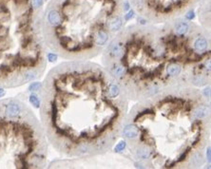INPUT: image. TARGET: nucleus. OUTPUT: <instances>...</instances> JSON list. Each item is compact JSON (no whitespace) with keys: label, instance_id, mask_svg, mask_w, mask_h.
<instances>
[{"label":"nucleus","instance_id":"1","mask_svg":"<svg viewBox=\"0 0 211 169\" xmlns=\"http://www.w3.org/2000/svg\"><path fill=\"white\" fill-rule=\"evenodd\" d=\"M46 138L68 158L110 151L120 139L129 100L106 68L68 60L49 71L40 89Z\"/></svg>","mask_w":211,"mask_h":169},{"label":"nucleus","instance_id":"2","mask_svg":"<svg viewBox=\"0 0 211 169\" xmlns=\"http://www.w3.org/2000/svg\"><path fill=\"white\" fill-rule=\"evenodd\" d=\"M161 24L123 28L102 51L103 67L128 100L210 83V32L183 16Z\"/></svg>","mask_w":211,"mask_h":169},{"label":"nucleus","instance_id":"3","mask_svg":"<svg viewBox=\"0 0 211 169\" xmlns=\"http://www.w3.org/2000/svg\"><path fill=\"white\" fill-rule=\"evenodd\" d=\"M210 104L198 87L167 88L137 101L121 137L136 167L199 168L210 142Z\"/></svg>","mask_w":211,"mask_h":169},{"label":"nucleus","instance_id":"4","mask_svg":"<svg viewBox=\"0 0 211 169\" xmlns=\"http://www.w3.org/2000/svg\"><path fill=\"white\" fill-rule=\"evenodd\" d=\"M123 0H52L42 15L47 48L66 60L100 55L125 26Z\"/></svg>","mask_w":211,"mask_h":169},{"label":"nucleus","instance_id":"5","mask_svg":"<svg viewBox=\"0 0 211 169\" xmlns=\"http://www.w3.org/2000/svg\"><path fill=\"white\" fill-rule=\"evenodd\" d=\"M42 15L32 0H0V87H21L44 74Z\"/></svg>","mask_w":211,"mask_h":169},{"label":"nucleus","instance_id":"6","mask_svg":"<svg viewBox=\"0 0 211 169\" xmlns=\"http://www.w3.org/2000/svg\"><path fill=\"white\" fill-rule=\"evenodd\" d=\"M49 145L41 123L17 98L0 100V169L47 165Z\"/></svg>","mask_w":211,"mask_h":169},{"label":"nucleus","instance_id":"7","mask_svg":"<svg viewBox=\"0 0 211 169\" xmlns=\"http://www.w3.org/2000/svg\"><path fill=\"white\" fill-rule=\"evenodd\" d=\"M201 0H130L147 23L161 24L182 17Z\"/></svg>","mask_w":211,"mask_h":169},{"label":"nucleus","instance_id":"8","mask_svg":"<svg viewBox=\"0 0 211 169\" xmlns=\"http://www.w3.org/2000/svg\"><path fill=\"white\" fill-rule=\"evenodd\" d=\"M133 163L130 158L123 155H99L76 157L72 159L53 161L51 168H132Z\"/></svg>","mask_w":211,"mask_h":169},{"label":"nucleus","instance_id":"9","mask_svg":"<svg viewBox=\"0 0 211 169\" xmlns=\"http://www.w3.org/2000/svg\"><path fill=\"white\" fill-rule=\"evenodd\" d=\"M30 102L33 106H35V107L40 106V99L38 98L37 95H35V94H32L30 96Z\"/></svg>","mask_w":211,"mask_h":169},{"label":"nucleus","instance_id":"10","mask_svg":"<svg viewBox=\"0 0 211 169\" xmlns=\"http://www.w3.org/2000/svg\"><path fill=\"white\" fill-rule=\"evenodd\" d=\"M41 87H42V84L38 83V82L32 83L30 84V87H29V90L32 91V92H34V91H40Z\"/></svg>","mask_w":211,"mask_h":169},{"label":"nucleus","instance_id":"11","mask_svg":"<svg viewBox=\"0 0 211 169\" xmlns=\"http://www.w3.org/2000/svg\"><path fill=\"white\" fill-rule=\"evenodd\" d=\"M126 147V143L124 141L121 142L120 144H118L116 145V147H115V151L116 152H119V151H122V150H124V148Z\"/></svg>","mask_w":211,"mask_h":169},{"label":"nucleus","instance_id":"12","mask_svg":"<svg viewBox=\"0 0 211 169\" xmlns=\"http://www.w3.org/2000/svg\"><path fill=\"white\" fill-rule=\"evenodd\" d=\"M133 15H134V11H129L128 13L126 14H124V19H125V21H128L130 20L132 17H133Z\"/></svg>","mask_w":211,"mask_h":169},{"label":"nucleus","instance_id":"13","mask_svg":"<svg viewBox=\"0 0 211 169\" xmlns=\"http://www.w3.org/2000/svg\"><path fill=\"white\" fill-rule=\"evenodd\" d=\"M5 95V90H4V88L0 87V98L2 97V96Z\"/></svg>","mask_w":211,"mask_h":169}]
</instances>
